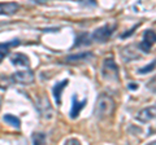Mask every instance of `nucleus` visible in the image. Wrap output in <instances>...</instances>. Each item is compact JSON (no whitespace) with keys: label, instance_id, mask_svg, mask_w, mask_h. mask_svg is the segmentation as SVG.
I'll return each mask as SVG.
<instances>
[{"label":"nucleus","instance_id":"obj_12","mask_svg":"<svg viewBox=\"0 0 156 145\" xmlns=\"http://www.w3.org/2000/svg\"><path fill=\"white\" fill-rule=\"evenodd\" d=\"M18 44H20L18 39H13L11 42H8V43H2V44H0V62H2L4 57L9 53V51H11L12 47H16Z\"/></svg>","mask_w":156,"mask_h":145},{"label":"nucleus","instance_id":"obj_22","mask_svg":"<svg viewBox=\"0 0 156 145\" xmlns=\"http://www.w3.org/2000/svg\"><path fill=\"white\" fill-rule=\"evenodd\" d=\"M0 108H2V99H0Z\"/></svg>","mask_w":156,"mask_h":145},{"label":"nucleus","instance_id":"obj_9","mask_svg":"<svg viewBox=\"0 0 156 145\" xmlns=\"http://www.w3.org/2000/svg\"><path fill=\"white\" fill-rule=\"evenodd\" d=\"M86 105V99H83L82 101H77V97L76 96H73L72 99V109H70V118H77L78 114L82 112V109L85 108Z\"/></svg>","mask_w":156,"mask_h":145},{"label":"nucleus","instance_id":"obj_11","mask_svg":"<svg viewBox=\"0 0 156 145\" xmlns=\"http://www.w3.org/2000/svg\"><path fill=\"white\" fill-rule=\"evenodd\" d=\"M68 79H64L61 82H57V83L55 84V87H53L52 89V93H53V97H55V101L57 105H60L61 103V93H62V89L65 88V87L68 86Z\"/></svg>","mask_w":156,"mask_h":145},{"label":"nucleus","instance_id":"obj_5","mask_svg":"<svg viewBox=\"0 0 156 145\" xmlns=\"http://www.w3.org/2000/svg\"><path fill=\"white\" fill-rule=\"evenodd\" d=\"M154 44H156V32L154 30H146L143 32L142 42L139 43V49L143 53H150Z\"/></svg>","mask_w":156,"mask_h":145},{"label":"nucleus","instance_id":"obj_19","mask_svg":"<svg viewBox=\"0 0 156 145\" xmlns=\"http://www.w3.org/2000/svg\"><path fill=\"white\" fill-rule=\"evenodd\" d=\"M82 5H85V7H94L96 5V0H78Z\"/></svg>","mask_w":156,"mask_h":145},{"label":"nucleus","instance_id":"obj_3","mask_svg":"<svg viewBox=\"0 0 156 145\" xmlns=\"http://www.w3.org/2000/svg\"><path fill=\"white\" fill-rule=\"evenodd\" d=\"M116 25H104L98 27L96 30L94 31V34L91 35V38L98 43H105L111 39L112 34L115 32Z\"/></svg>","mask_w":156,"mask_h":145},{"label":"nucleus","instance_id":"obj_16","mask_svg":"<svg viewBox=\"0 0 156 145\" xmlns=\"http://www.w3.org/2000/svg\"><path fill=\"white\" fill-rule=\"evenodd\" d=\"M46 135L44 133H34L33 135V143L34 144H44Z\"/></svg>","mask_w":156,"mask_h":145},{"label":"nucleus","instance_id":"obj_10","mask_svg":"<svg viewBox=\"0 0 156 145\" xmlns=\"http://www.w3.org/2000/svg\"><path fill=\"white\" fill-rule=\"evenodd\" d=\"M92 57H94V55H92V52H81V53H76V55H70L68 56L65 61L66 62H80V61H89L91 60Z\"/></svg>","mask_w":156,"mask_h":145},{"label":"nucleus","instance_id":"obj_21","mask_svg":"<svg viewBox=\"0 0 156 145\" xmlns=\"http://www.w3.org/2000/svg\"><path fill=\"white\" fill-rule=\"evenodd\" d=\"M129 88H130V89H135L136 86H135V84H129Z\"/></svg>","mask_w":156,"mask_h":145},{"label":"nucleus","instance_id":"obj_6","mask_svg":"<svg viewBox=\"0 0 156 145\" xmlns=\"http://www.w3.org/2000/svg\"><path fill=\"white\" fill-rule=\"evenodd\" d=\"M136 119L142 123H147L150 120L156 119V105L147 106V108L142 109L138 114H136Z\"/></svg>","mask_w":156,"mask_h":145},{"label":"nucleus","instance_id":"obj_2","mask_svg":"<svg viewBox=\"0 0 156 145\" xmlns=\"http://www.w3.org/2000/svg\"><path fill=\"white\" fill-rule=\"evenodd\" d=\"M101 76L105 80L109 82H117L120 78V72H119V66L115 62L113 57L109 56L103 61V66H101Z\"/></svg>","mask_w":156,"mask_h":145},{"label":"nucleus","instance_id":"obj_18","mask_svg":"<svg viewBox=\"0 0 156 145\" xmlns=\"http://www.w3.org/2000/svg\"><path fill=\"white\" fill-rule=\"evenodd\" d=\"M147 88L151 91V92L156 93V75H155L154 78H152V79H151V80L148 82V84H147Z\"/></svg>","mask_w":156,"mask_h":145},{"label":"nucleus","instance_id":"obj_14","mask_svg":"<svg viewBox=\"0 0 156 145\" xmlns=\"http://www.w3.org/2000/svg\"><path fill=\"white\" fill-rule=\"evenodd\" d=\"M3 119H4V122H5V123H9L11 126H13V127H16V128H20V126H21V120H20L16 115L5 114Z\"/></svg>","mask_w":156,"mask_h":145},{"label":"nucleus","instance_id":"obj_13","mask_svg":"<svg viewBox=\"0 0 156 145\" xmlns=\"http://www.w3.org/2000/svg\"><path fill=\"white\" fill-rule=\"evenodd\" d=\"M12 64L13 65H16V66H29V59L23 55V53H16L14 56H12Z\"/></svg>","mask_w":156,"mask_h":145},{"label":"nucleus","instance_id":"obj_17","mask_svg":"<svg viewBox=\"0 0 156 145\" xmlns=\"http://www.w3.org/2000/svg\"><path fill=\"white\" fill-rule=\"evenodd\" d=\"M155 67H156V60L152 61V64H148L147 66H144V67H142V69H139L138 72H139V74H147V72L152 71Z\"/></svg>","mask_w":156,"mask_h":145},{"label":"nucleus","instance_id":"obj_8","mask_svg":"<svg viewBox=\"0 0 156 145\" xmlns=\"http://www.w3.org/2000/svg\"><path fill=\"white\" fill-rule=\"evenodd\" d=\"M20 9L17 3L9 2V3H0V16H12Z\"/></svg>","mask_w":156,"mask_h":145},{"label":"nucleus","instance_id":"obj_4","mask_svg":"<svg viewBox=\"0 0 156 145\" xmlns=\"http://www.w3.org/2000/svg\"><path fill=\"white\" fill-rule=\"evenodd\" d=\"M34 72L29 69V70H21V71H16L14 74H12L11 80L16 84H22V86H27V84H33L34 83Z\"/></svg>","mask_w":156,"mask_h":145},{"label":"nucleus","instance_id":"obj_7","mask_svg":"<svg viewBox=\"0 0 156 145\" xmlns=\"http://www.w3.org/2000/svg\"><path fill=\"white\" fill-rule=\"evenodd\" d=\"M37 106H38V110H39V113H41L42 117H44L47 119L52 118L53 110H52V106H51L50 101H48L47 97H42L41 100H38Z\"/></svg>","mask_w":156,"mask_h":145},{"label":"nucleus","instance_id":"obj_20","mask_svg":"<svg viewBox=\"0 0 156 145\" xmlns=\"http://www.w3.org/2000/svg\"><path fill=\"white\" fill-rule=\"evenodd\" d=\"M65 144H81V143H80V140H77V139H69L65 141Z\"/></svg>","mask_w":156,"mask_h":145},{"label":"nucleus","instance_id":"obj_15","mask_svg":"<svg viewBox=\"0 0 156 145\" xmlns=\"http://www.w3.org/2000/svg\"><path fill=\"white\" fill-rule=\"evenodd\" d=\"M90 39H92V38L89 35V34H82V35H80L77 38V42L74 47H81V46H89L90 44Z\"/></svg>","mask_w":156,"mask_h":145},{"label":"nucleus","instance_id":"obj_1","mask_svg":"<svg viewBox=\"0 0 156 145\" xmlns=\"http://www.w3.org/2000/svg\"><path fill=\"white\" fill-rule=\"evenodd\" d=\"M116 108L115 100L107 93H101L98 97L96 105H95V117L98 119H104L108 118L109 115L113 114Z\"/></svg>","mask_w":156,"mask_h":145}]
</instances>
